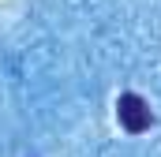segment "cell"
Instances as JSON below:
<instances>
[{
  "instance_id": "1",
  "label": "cell",
  "mask_w": 161,
  "mask_h": 157,
  "mask_svg": "<svg viewBox=\"0 0 161 157\" xmlns=\"http://www.w3.org/2000/svg\"><path fill=\"white\" fill-rule=\"evenodd\" d=\"M116 116H120V127L131 131V135H142V131L154 123L150 105H146L139 94H120V101H116Z\"/></svg>"
}]
</instances>
